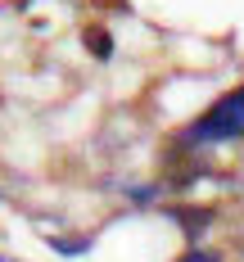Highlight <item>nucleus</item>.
<instances>
[{
	"label": "nucleus",
	"mask_w": 244,
	"mask_h": 262,
	"mask_svg": "<svg viewBox=\"0 0 244 262\" xmlns=\"http://www.w3.org/2000/svg\"><path fill=\"white\" fill-rule=\"evenodd\" d=\"M172 217H181V231H186L190 239H194L208 222H213V212H204V208H181V212H172Z\"/></svg>",
	"instance_id": "nucleus-2"
},
{
	"label": "nucleus",
	"mask_w": 244,
	"mask_h": 262,
	"mask_svg": "<svg viewBox=\"0 0 244 262\" xmlns=\"http://www.w3.org/2000/svg\"><path fill=\"white\" fill-rule=\"evenodd\" d=\"M181 262H221V258H217V253H204V249H190Z\"/></svg>",
	"instance_id": "nucleus-4"
},
{
	"label": "nucleus",
	"mask_w": 244,
	"mask_h": 262,
	"mask_svg": "<svg viewBox=\"0 0 244 262\" xmlns=\"http://www.w3.org/2000/svg\"><path fill=\"white\" fill-rule=\"evenodd\" d=\"M86 50L95 54V59H108V54H113V41H108L104 27H91V32H86Z\"/></svg>",
	"instance_id": "nucleus-3"
},
{
	"label": "nucleus",
	"mask_w": 244,
	"mask_h": 262,
	"mask_svg": "<svg viewBox=\"0 0 244 262\" xmlns=\"http://www.w3.org/2000/svg\"><path fill=\"white\" fill-rule=\"evenodd\" d=\"M231 136H244V86L226 91L213 108H204V113L176 136V145H181V149H194V145H217V140H231Z\"/></svg>",
	"instance_id": "nucleus-1"
}]
</instances>
